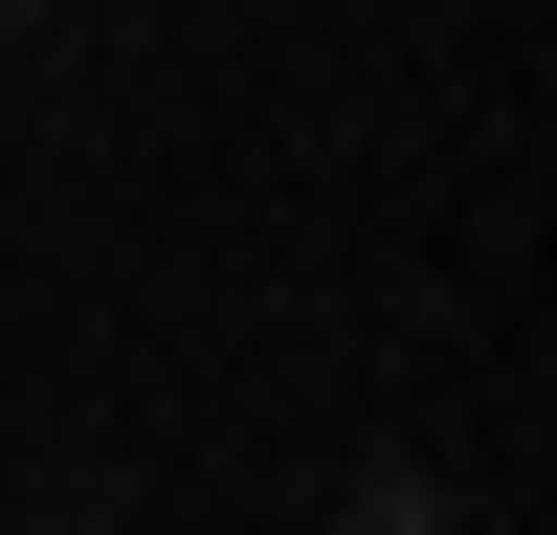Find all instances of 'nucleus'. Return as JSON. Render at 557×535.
<instances>
[{"label":"nucleus","mask_w":557,"mask_h":535,"mask_svg":"<svg viewBox=\"0 0 557 535\" xmlns=\"http://www.w3.org/2000/svg\"><path fill=\"white\" fill-rule=\"evenodd\" d=\"M335 535H469V513H446V490H424V469H380V490H357V513H335Z\"/></svg>","instance_id":"1"}]
</instances>
